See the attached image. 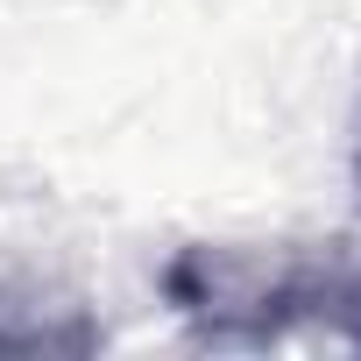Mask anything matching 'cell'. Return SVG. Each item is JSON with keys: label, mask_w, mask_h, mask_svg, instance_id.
Listing matches in <instances>:
<instances>
[{"label": "cell", "mask_w": 361, "mask_h": 361, "mask_svg": "<svg viewBox=\"0 0 361 361\" xmlns=\"http://www.w3.org/2000/svg\"><path fill=\"white\" fill-rule=\"evenodd\" d=\"M354 269L312 255H248V248H185L163 269V298L206 340H283L305 319H333Z\"/></svg>", "instance_id": "6da1fadb"}, {"label": "cell", "mask_w": 361, "mask_h": 361, "mask_svg": "<svg viewBox=\"0 0 361 361\" xmlns=\"http://www.w3.org/2000/svg\"><path fill=\"white\" fill-rule=\"evenodd\" d=\"M99 326L78 305H36L0 290V354H92Z\"/></svg>", "instance_id": "7a4b0ae2"}, {"label": "cell", "mask_w": 361, "mask_h": 361, "mask_svg": "<svg viewBox=\"0 0 361 361\" xmlns=\"http://www.w3.org/2000/svg\"><path fill=\"white\" fill-rule=\"evenodd\" d=\"M333 326L361 347V276H347V290H340V312H333Z\"/></svg>", "instance_id": "3957f363"}]
</instances>
